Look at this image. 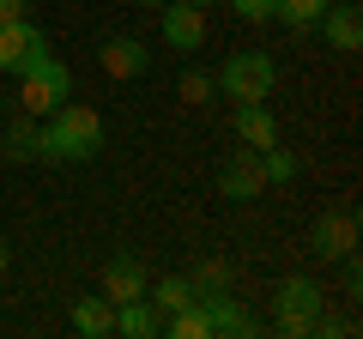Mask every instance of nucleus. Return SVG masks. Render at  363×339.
I'll use <instances>...</instances> for the list:
<instances>
[{
    "instance_id": "obj_1",
    "label": "nucleus",
    "mask_w": 363,
    "mask_h": 339,
    "mask_svg": "<svg viewBox=\"0 0 363 339\" xmlns=\"http://www.w3.org/2000/svg\"><path fill=\"white\" fill-rule=\"evenodd\" d=\"M104 152V116L91 104H55L49 121H43V157H55V164H85V157Z\"/></svg>"
},
{
    "instance_id": "obj_2",
    "label": "nucleus",
    "mask_w": 363,
    "mask_h": 339,
    "mask_svg": "<svg viewBox=\"0 0 363 339\" xmlns=\"http://www.w3.org/2000/svg\"><path fill=\"white\" fill-rule=\"evenodd\" d=\"M218 85L230 104H267L272 91H279V61L260 49H236L230 61L218 67Z\"/></svg>"
},
{
    "instance_id": "obj_3",
    "label": "nucleus",
    "mask_w": 363,
    "mask_h": 339,
    "mask_svg": "<svg viewBox=\"0 0 363 339\" xmlns=\"http://www.w3.org/2000/svg\"><path fill=\"white\" fill-rule=\"evenodd\" d=\"M18 104H25V116H49L55 104H67L73 97V73H67V61H55V55H43V61H30L25 73H18Z\"/></svg>"
},
{
    "instance_id": "obj_4",
    "label": "nucleus",
    "mask_w": 363,
    "mask_h": 339,
    "mask_svg": "<svg viewBox=\"0 0 363 339\" xmlns=\"http://www.w3.org/2000/svg\"><path fill=\"white\" fill-rule=\"evenodd\" d=\"M327 309V291L315 285V279H285L279 285V333H291V339H309V327H315V315Z\"/></svg>"
},
{
    "instance_id": "obj_5",
    "label": "nucleus",
    "mask_w": 363,
    "mask_h": 339,
    "mask_svg": "<svg viewBox=\"0 0 363 339\" xmlns=\"http://www.w3.org/2000/svg\"><path fill=\"white\" fill-rule=\"evenodd\" d=\"M49 55V37H43V25H30V18H13V25H0V73H25L30 61H43Z\"/></svg>"
},
{
    "instance_id": "obj_6",
    "label": "nucleus",
    "mask_w": 363,
    "mask_h": 339,
    "mask_svg": "<svg viewBox=\"0 0 363 339\" xmlns=\"http://www.w3.org/2000/svg\"><path fill=\"white\" fill-rule=\"evenodd\" d=\"M157 13H164V43L176 55H194L200 43H206V13H200V6H188V0H164Z\"/></svg>"
},
{
    "instance_id": "obj_7",
    "label": "nucleus",
    "mask_w": 363,
    "mask_h": 339,
    "mask_svg": "<svg viewBox=\"0 0 363 339\" xmlns=\"http://www.w3.org/2000/svg\"><path fill=\"white\" fill-rule=\"evenodd\" d=\"M267 176H260V152H230V164L218 170V194L224 200H260Z\"/></svg>"
},
{
    "instance_id": "obj_8",
    "label": "nucleus",
    "mask_w": 363,
    "mask_h": 339,
    "mask_svg": "<svg viewBox=\"0 0 363 339\" xmlns=\"http://www.w3.org/2000/svg\"><path fill=\"white\" fill-rule=\"evenodd\" d=\"M309 243H315V255H321V261L351 255V248H357V224H351V212H321V218H315V230H309Z\"/></svg>"
},
{
    "instance_id": "obj_9",
    "label": "nucleus",
    "mask_w": 363,
    "mask_h": 339,
    "mask_svg": "<svg viewBox=\"0 0 363 339\" xmlns=\"http://www.w3.org/2000/svg\"><path fill=\"white\" fill-rule=\"evenodd\" d=\"M145 67H152V49L140 37H109L104 43V73L109 79H140Z\"/></svg>"
},
{
    "instance_id": "obj_10",
    "label": "nucleus",
    "mask_w": 363,
    "mask_h": 339,
    "mask_svg": "<svg viewBox=\"0 0 363 339\" xmlns=\"http://www.w3.org/2000/svg\"><path fill=\"white\" fill-rule=\"evenodd\" d=\"M236 140H242L248 152L279 145V121H272V109L267 104H236Z\"/></svg>"
},
{
    "instance_id": "obj_11",
    "label": "nucleus",
    "mask_w": 363,
    "mask_h": 339,
    "mask_svg": "<svg viewBox=\"0 0 363 339\" xmlns=\"http://www.w3.org/2000/svg\"><path fill=\"white\" fill-rule=\"evenodd\" d=\"M194 303H200V315H206L212 333H255V321L242 315V303H236L230 291H206V297H194Z\"/></svg>"
},
{
    "instance_id": "obj_12",
    "label": "nucleus",
    "mask_w": 363,
    "mask_h": 339,
    "mask_svg": "<svg viewBox=\"0 0 363 339\" xmlns=\"http://www.w3.org/2000/svg\"><path fill=\"white\" fill-rule=\"evenodd\" d=\"M104 297H109V303H133V297H145V267L133 261V255H116V261L104 267Z\"/></svg>"
},
{
    "instance_id": "obj_13",
    "label": "nucleus",
    "mask_w": 363,
    "mask_h": 339,
    "mask_svg": "<svg viewBox=\"0 0 363 339\" xmlns=\"http://www.w3.org/2000/svg\"><path fill=\"white\" fill-rule=\"evenodd\" d=\"M73 333H85V339H109L116 333V303L97 291V297H79V309H73Z\"/></svg>"
},
{
    "instance_id": "obj_14",
    "label": "nucleus",
    "mask_w": 363,
    "mask_h": 339,
    "mask_svg": "<svg viewBox=\"0 0 363 339\" xmlns=\"http://www.w3.org/2000/svg\"><path fill=\"white\" fill-rule=\"evenodd\" d=\"M321 25H327V43H333L339 55H357V43H363V18H357V6H327Z\"/></svg>"
},
{
    "instance_id": "obj_15",
    "label": "nucleus",
    "mask_w": 363,
    "mask_h": 339,
    "mask_svg": "<svg viewBox=\"0 0 363 339\" xmlns=\"http://www.w3.org/2000/svg\"><path fill=\"white\" fill-rule=\"evenodd\" d=\"M0 152L13 157V164H30V157H43V128H37V116L13 121V128L0 133Z\"/></svg>"
},
{
    "instance_id": "obj_16",
    "label": "nucleus",
    "mask_w": 363,
    "mask_h": 339,
    "mask_svg": "<svg viewBox=\"0 0 363 339\" xmlns=\"http://www.w3.org/2000/svg\"><path fill=\"white\" fill-rule=\"evenodd\" d=\"M157 327H164V321H157V309H152L145 297H133V303H116V333H128V339H152Z\"/></svg>"
},
{
    "instance_id": "obj_17",
    "label": "nucleus",
    "mask_w": 363,
    "mask_h": 339,
    "mask_svg": "<svg viewBox=\"0 0 363 339\" xmlns=\"http://www.w3.org/2000/svg\"><path fill=\"white\" fill-rule=\"evenodd\" d=\"M157 333H176V339H212L206 315H200V303H182V309H169V321L157 327Z\"/></svg>"
},
{
    "instance_id": "obj_18",
    "label": "nucleus",
    "mask_w": 363,
    "mask_h": 339,
    "mask_svg": "<svg viewBox=\"0 0 363 339\" xmlns=\"http://www.w3.org/2000/svg\"><path fill=\"white\" fill-rule=\"evenodd\" d=\"M321 13H327V0H279V6H272V18H285L291 30H315Z\"/></svg>"
},
{
    "instance_id": "obj_19",
    "label": "nucleus",
    "mask_w": 363,
    "mask_h": 339,
    "mask_svg": "<svg viewBox=\"0 0 363 339\" xmlns=\"http://www.w3.org/2000/svg\"><path fill=\"white\" fill-rule=\"evenodd\" d=\"M152 303L157 309H182V303H194V285H188V279H157V291H152Z\"/></svg>"
},
{
    "instance_id": "obj_20",
    "label": "nucleus",
    "mask_w": 363,
    "mask_h": 339,
    "mask_svg": "<svg viewBox=\"0 0 363 339\" xmlns=\"http://www.w3.org/2000/svg\"><path fill=\"white\" fill-rule=\"evenodd\" d=\"M188 285H194V297H206V291H230V267H224V261H206Z\"/></svg>"
},
{
    "instance_id": "obj_21",
    "label": "nucleus",
    "mask_w": 363,
    "mask_h": 339,
    "mask_svg": "<svg viewBox=\"0 0 363 339\" xmlns=\"http://www.w3.org/2000/svg\"><path fill=\"white\" fill-rule=\"evenodd\" d=\"M176 91H182V104H206V97H212V79L206 73H182Z\"/></svg>"
},
{
    "instance_id": "obj_22",
    "label": "nucleus",
    "mask_w": 363,
    "mask_h": 339,
    "mask_svg": "<svg viewBox=\"0 0 363 339\" xmlns=\"http://www.w3.org/2000/svg\"><path fill=\"white\" fill-rule=\"evenodd\" d=\"M230 6H236V18L260 25V18H272V6H279V0H230Z\"/></svg>"
},
{
    "instance_id": "obj_23",
    "label": "nucleus",
    "mask_w": 363,
    "mask_h": 339,
    "mask_svg": "<svg viewBox=\"0 0 363 339\" xmlns=\"http://www.w3.org/2000/svg\"><path fill=\"white\" fill-rule=\"evenodd\" d=\"M13 18H25V0H0V25H13Z\"/></svg>"
},
{
    "instance_id": "obj_24",
    "label": "nucleus",
    "mask_w": 363,
    "mask_h": 339,
    "mask_svg": "<svg viewBox=\"0 0 363 339\" xmlns=\"http://www.w3.org/2000/svg\"><path fill=\"white\" fill-rule=\"evenodd\" d=\"M188 6H200V13H206V6H224V0H188Z\"/></svg>"
},
{
    "instance_id": "obj_25",
    "label": "nucleus",
    "mask_w": 363,
    "mask_h": 339,
    "mask_svg": "<svg viewBox=\"0 0 363 339\" xmlns=\"http://www.w3.org/2000/svg\"><path fill=\"white\" fill-rule=\"evenodd\" d=\"M6 267H13V255H6V248H0V273H6Z\"/></svg>"
},
{
    "instance_id": "obj_26",
    "label": "nucleus",
    "mask_w": 363,
    "mask_h": 339,
    "mask_svg": "<svg viewBox=\"0 0 363 339\" xmlns=\"http://www.w3.org/2000/svg\"><path fill=\"white\" fill-rule=\"evenodd\" d=\"M140 6H164V0H140Z\"/></svg>"
}]
</instances>
